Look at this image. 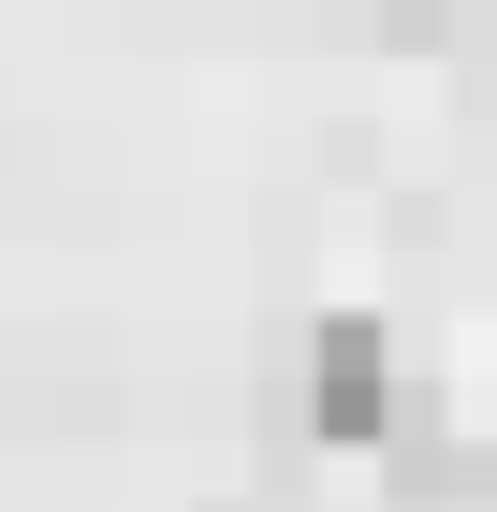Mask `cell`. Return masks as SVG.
I'll return each mask as SVG.
<instances>
[{"label": "cell", "mask_w": 497, "mask_h": 512, "mask_svg": "<svg viewBox=\"0 0 497 512\" xmlns=\"http://www.w3.org/2000/svg\"><path fill=\"white\" fill-rule=\"evenodd\" d=\"M381 425H395L381 322H322V337H307V439H381Z\"/></svg>", "instance_id": "obj_1"}, {"label": "cell", "mask_w": 497, "mask_h": 512, "mask_svg": "<svg viewBox=\"0 0 497 512\" xmlns=\"http://www.w3.org/2000/svg\"><path fill=\"white\" fill-rule=\"evenodd\" d=\"M381 439H395V498H410V512L497 498V454H483V439H454V425H381Z\"/></svg>", "instance_id": "obj_2"}]
</instances>
